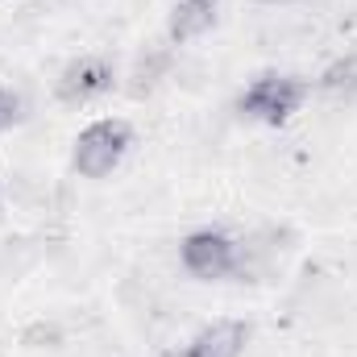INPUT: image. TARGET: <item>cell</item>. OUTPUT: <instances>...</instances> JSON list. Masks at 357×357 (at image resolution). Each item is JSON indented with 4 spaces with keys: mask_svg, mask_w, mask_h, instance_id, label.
<instances>
[{
    "mask_svg": "<svg viewBox=\"0 0 357 357\" xmlns=\"http://www.w3.org/2000/svg\"><path fill=\"white\" fill-rule=\"evenodd\" d=\"M278 241H287V233H278V229H258V233L241 237L237 241V266H233V274H241L250 282L270 278V270L278 266V254L287 250Z\"/></svg>",
    "mask_w": 357,
    "mask_h": 357,
    "instance_id": "5b68a950",
    "label": "cell"
},
{
    "mask_svg": "<svg viewBox=\"0 0 357 357\" xmlns=\"http://www.w3.org/2000/svg\"><path fill=\"white\" fill-rule=\"evenodd\" d=\"M0 108H4V88H0Z\"/></svg>",
    "mask_w": 357,
    "mask_h": 357,
    "instance_id": "7c38bea8",
    "label": "cell"
},
{
    "mask_svg": "<svg viewBox=\"0 0 357 357\" xmlns=\"http://www.w3.org/2000/svg\"><path fill=\"white\" fill-rule=\"evenodd\" d=\"M191 4H204V8H216V0H191Z\"/></svg>",
    "mask_w": 357,
    "mask_h": 357,
    "instance_id": "30bf717a",
    "label": "cell"
},
{
    "mask_svg": "<svg viewBox=\"0 0 357 357\" xmlns=\"http://www.w3.org/2000/svg\"><path fill=\"white\" fill-rule=\"evenodd\" d=\"M250 341V328L241 320H216L204 333H195V341L187 345L183 357H241Z\"/></svg>",
    "mask_w": 357,
    "mask_h": 357,
    "instance_id": "8992f818",
    "label": "cell"
},
{
    "mask_svg": "<svg viewBox=\"0 0 357 357\" xmlns=\"http://www.w3.org/2000/svg\"><path fill=\"white\" fill-rule=\"evenodd\" d=\"M320 91L328 100H341V104L357 100V54H345V59L328 63L324 75H320Z\"/></svg>",
    "mask_w": 357,
    "mask_h": 357,
    "instance_id": "9c48e42d",
    "label": "cell"
},
{
    "mask_svg": "<svg viewBox=\"0 0 357 357\" xmlns=\"http://www.w3.org/2000/svg\"><path fill=\"white\" fill-rule=\"evenodd\" d=\"M178 262L191 278H225L237 266V241L220 229H199L178 245Z\"/></svg>",
    "mask_w": 357,
    "mask_h": 357,
    "instance_id": "3957f363",
    "label": "cell"
},
{
    "mask_svg": "<svg viewBox=\"0 0 357 357\" xmlns=\"http://www.w3.org/2000/svg\"><path fill=\"white\" fill-rule=\"evenodd\" d=\"M171 67H175V50H171V46H162V42L146 46V50L137 54V63H133V75H129V96H150V91H154L162 79H167V75H171Z\"/></svg>",
    "mask_w": 357,
    "mask_h": 357,
    "instance_id": "52a82bcc",
    "label": "cell"
},
{
    "mask_svg": "<svg viewBox=\"0 0 357 357\" xmlns=\"http://www.w3.org/2000/svg\"><path fill=\"white\" fill-rule=\"evenodd\" d=\"M307 100V84L295 75H262L241 91V112L266 125H282L291 112H299V104Z\"/></svg>",
    "mask_w": 357,
    "mask_h": 357,
    "instance_id": "7a4b0ae2",
    "label": "cell"
},
{
    "mask_svg": "<svg viewBox=\"0 0 357 357\" xmlns=\"http://www.w3.org/2000/svg\"><path fill=\"white\" fill-rule=\"evenodd\" d=\"M212 21H216V8H204V4L178 0L175 13H171V42H191V38L208 33Z\"/></svg>",
    "mask_w": 357,
    "mask_h": 357,
    "instance_id": "ba28073f",
    "label": "cell"
},
{
    "mask_svg": "<svg viewBox=\"0 0 357 357\" xmlns=\"http://www.w3.org/2000/svg\"><path fill=\"white\" fill-rule=\"evenodd\" d=\"M258 4H295V0H258Z\"/></svg>",
    "mask_w": 357,
    "mask_h": 357,
    "instance_id": "8fae6325",
    "label": "cell"
},
{
    "mask_svg": "<svg viewBox=\"0 0 357 357\" xmlns=\"http://www.w3.org/2000/svg\"><path fill=\"white\" fill-rule=\"evenodd\" d=\"M108 88H112V67L104 59H75L54 84L63 104H88L96 96H104Z\"/></svg>",
    "mask_w": 357,
    "mask_h": 357,
    "instance_id": "277c9868",
    "label": "cell"
},
{
    "mask_svg": "<svg viewBox=\"0 0 357 357\" xmlns=\"http://www.w3.org/2000/svg\"><path fill=\"white\" fill-rule=\"evenodd\" d=\"M133 146V129L125 121H96L88 125L79 137H75V154H71V167L84 178H104L121 167V158L129 154Z\"/></svg>",
    "mask_w": 357,
    "mask_h": 357,
    "instance_id": "6da1fadb",
    "label": "cell"
}]
</instances>
